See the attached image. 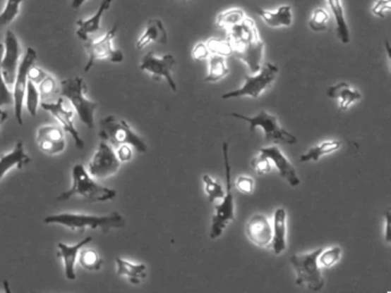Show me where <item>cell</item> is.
I'll return each instance as SVG.
<instances>
[{
    "mask_svg": "<svg viewBox=\"0 0 391 293\" xmlns=\"http://www.w3.org/2000/svg\"><path fill=\"white\" fill-rule=\"evenodd\" d=\"M232 55L247 66L251 73H257L262 68L264 42L257 30L256 23L245 16L240 23L227 31Z\"/></svg>",
    "mask_w": 391,
    "mask_h": 293,
    "instance_id": "obj_1",
    "label": "cell"
},
{
    "mask_svg": "<svg viewBox=\"0 0 391 293\" xmlns=\"http://www.w3.org/2000/svg\"><path fill=\"white\" fill-rule=\"evenodd\" d=\"M44 223L47 225H60L71 229L73 232H85L86 229H102L107 232L110 229H121L126 226L124 218L114 211L107 216H92V214L64 213L52 214L47 216L44 219Z\"/></svg>",
    "mask_w": 391,
    "mask_h": 293,
    "instance_id": "obj_2",
    "label": "cell"
},
{
    "mask_svg": "<svg viewBox=\"0 0 391 293\" xmlns=\"http://www.w3.org/2000/svg\"><path fill=\"white\" fill-rule=\"evenodd\" d=\"M73 197H82L89 203L107 201L116 197V190L110 189L97 182L82 164H76L71 170V188L60 194L56 201H67Z\"/></svg>",
    "mask_w": 391,
    "mask_h": 293,
    "instance_id": "obj_3",
    "label": "cell"
},
{
    "mask_svg": "<svg viewBox=\"0 0 391 293\" xmlns=\"http://www.w3.org/2000/svg\"><path fill=\"white\" fill-rule=\"evenodd\" d=\"M60 95L66 99L88 128H95V113L98 104L86 98V84L82 77L64 80L60 84Z\"/></svg>",
    "mask_w": 391,
    "mask_h": 293,
    "instance_id": "obj_4",
    "label": "cell"
},
{
    "mask_svg": "<svg viewBox=\"0 0 391 293\" xmlns=\"http://www.w3.org/2000/svg\"><path fill=\"white\" fill-rule=\"evenodd\" d=\"M101 131L99 137L102 140L107 141L112 146L128 144L138 153H146L147 144L144 139L133 131L124 119L116 118L115 116H107L100 122Z\"/></svg>",
    "mask_w": 391,
    "mask_h": 293,
    "instance_id": "obj_5",
    "label": "cell"
},
{
    "mask_svg": "<svg viewBox=\"0 0 391 293\" xmlns=\"http://www.w3.org/2000/svg\"><path fill=\"white\" fill-rule=\"evenodd\" d=\"M224 165H225V174H227V194L222 199V203L215 208V213L211 220L210 236L211 239H216L223 235L224 230L227 229L229 223L236 219V205L233 197V183L231 180V163H229V144H223Z\"/></svg>",
    "mask_w": 391,
    "mask_h": 293,
    "instance_id": "obj_6",
    "label": "cell"
},
{
    "mask_svg": "<svg viewBox=\"0 0 391 293\" xmlns=\"http://www.w3.org/2000/svg\"><path fill=\"white\" fill-rule=\"evenodd\" d=\"M323 249L309 254H294L291 258V263L296 273L297 285H306L309 290L318 292L324 287V278L321 274L320 266L318 265V256Z\"/></svg>",
    "mask_w": 391,
    "mask_h": 293,
    "instance_id": "obj_7",
    "label": "cell"
},
{
    "mask_svg": "<svg viewBox=\"0 0 391 293\" xmlns=\"http://www.w3.org/2000/svg\"><path fill=\"white\" fill-rule=\"evenodd\" d=\"M231 116L234 118L242 119L249 123V130L254 132L257 127H260L264 131L266 142H279V144H297V137L286 131L284 127L279 125L278 119L275 115L267 113L266 110H260L255 116H247L239 113H231Z\"/></svg>",
    "mask_w": 391,
    "mask_h": 293,
    "instance_id": "obj_8",
    "label": "cell"
},
{
    "mask_svg": "<svg viewBox=\"0 0 391 293\" xmlns=\"http://www.w3.org/2000/svg\"><path fill=\"white\" fill-rule=\"evenodd\" d=\"M278 73V66L269 62L264 67L260 68V70L254 76H245V82L242 87L236 91L227 92L222 95V99L229 100V99L242 98V96L260 98L266 89L271 87Z\"/></svg>",
    "mask_w": 391,
    "mask_h": 293,
    "instance_id": "obj_9",
    "label": "cell"
},
{
    "mask_svg": "<svg viewBox=\"0 0 391 293\" xmlns=\"http://www.w3.org/2000/svg\"><path fill=\"white\" fill-rule=\"evenodd\" d=\"M117 31H119V22H116L115 25L112 27V29L104 35V37H101L99 39L85 40L86 52L89 55V60L86 63L84 71L89 73L91 70V68L95 66V61L98 60H108V61L114 62V63H121L124 60V55H123L121 49H114L113 40L116 36Z\"/></svg>",
    "mask_w": 391,
    "mask_h": 293,
    "instance_id": "obj_10",
    "label": "cell"
},
{
    "mask_svg": "<svg viewBox=\"0 0 391 293\" xmlns=\"http://www.w3.org/2000/svg\"><path fill=\"white\" fill-rule=\"evenodd\" d=\"M121 161L115 153L113 146L107 141L101 139L98 149L88 165V172L95 179H107L116 174L121 168Z\"/></svg>",
    "mask_w": 391,
    "mask_h": 293,
    "instance_id": "obj_11",
    "label": "cell"
},
{
    "mask_svg": "<svg viewBox=\"0 0 391 293\" xmlns=\"http://www.w3.org/2000/svg\"><path fill=\"white\" fill-rule=\"evenodd\" d=\"M37 58V53L32 47H29L25 51V56L22 58L21 63L18 64V73H16V82L13 84V104H14V113H16V122L20 125H23L22 111L25 104V89L28 84V71L31 66L35 63Z\"/></svg>",
    "mask_w": 391,
    "mask_h": 293,
    "instance_id": "obj_12",
    "label": "cell"
},
{
    "mask_svg": "<svg viewBox=\"0 0 391 293\" xmlns=\"http://www.w3.org/2000/svg\"><path fill=\"white\" fill-rule=\"evenodd\" d=\"M174 64H176V58L174 55L165 54L159 58L153 52H150L141 60L140 69L150 73L154 80L164 78L172 91L177 92V84L172 77Z\"/></svg>",
    "mask_w": 391,
    "mask_h": 293,
    "instance_id": "obj_13",
    "label": "cell"
},
{
    "mask_svg": "<svg viewBox=\"0 0 391 293\" xmlns=\"http://www.w3.org/2000/svg\"><path fill=\"white\" fill-rule=\"evenodd\" d=\"M40 107L43 108L47 113H51L60 123L64 131L68 132L73 137L75 144H76L78 149H83L85 146V142L80 137V133H78L76 127H75V124H73V107L69 106L62 96H60L58 100L51 101V102L42 101Z\"/></svg>",
    "mask_w": 391,
    "mask_h": 293,
    "instance_id": "obj_14",
    "label": "cell"
},
{
    "mask_svg": "<svg viewBox=\"0 0 391 293\" xmlns=\"http://www.w3.org/2000/svg\"><path fill=\"white\" fill-rule=\"evenodd\" d=\"M21 54V45L18 37L11 29L5 34V43H4V54L1 58V73L4 80L7 85L13 86L16 82V73H18V61Z\"/></svg>",
    "mask_w": 391,
    "mask_h": 293,
    "instance_id": "obj_15",
    "label": "cell"
},
{
    "mask_svg": "<svg viewBox=\"0 0 391 293\" xmlns=\"http://www.w3.org/2000/svg\"><path fill=\"white\" fill-rule=\"evenodd\" d=\"M37 144L44 154L59 155L66 149L64 128L56 125H45L37 132Z\"/></svg>",
    "mask_w": 391,
    "mask_h": 293,
    "instance_id": "obj_16",
    "label": "cell"
},
{
    "mask_svg": "<svg viewBox=\"0 0 391 293\" xmlns=\"http://www.w3.org/2000/svg\"><path fill=\"white\" fill-rule=\"evenodd\" d=\"M260 154L270 159L272 166L278 170L280 177H284L289 186L297 187L300 185L301 179L297 175L296 170L279 146H264V148H260Z\"/></svg>",
    "mask_w": 391,
    "mask_h": 293,
    "instance_id": "obj_17",
    "label": "cell"
},
{
    "mask_svg": "<svg viewBox=\"0 0 391 293\" xmlns=\"http://www.w3.org/2000/svg\"><path fill=\"white\" fill-rule=\"evenodd\" d=\"M246 234L257 247H270L272 242V223L264 214H255L246 225Z\"/></svg>",
    "mask_w": 391,
    "mask_h": 293,
    "instance_id": "obj_18",
    "label": "cell"
},
{
    "mask_svg": "<svg viewBox=\"0 0 391 293\" xmlns=\"http://www.w3.org/2000/svg\"><path fill=\"white\" fill-rule=\"evenodd\" d=\"M91 236H88V237L76 243V244L68 245L66 244V243H62V242L58 243V254H56V256H58L59 258H61L62 261H64V274H66V278H67L69 281L76 280L75 265H76L77 258H78L80 249L86 247V245L91 243Z\"/></svg>",
    "mask_w": 391,
    "mask_h": 293,
    "instance_id": "obj_19",
    "label": "cell"
},
{
    "mask_svg": "<svg viewBox=\"0 0 391 293\" xmlns=\"http://www.w3.org/2000/svg\"><path fill=\"white\" fill-rule=\"evenodd\" d=\"M30 162L31 157L25 153L23 142L18 141L12 151L0 156V181L13 168L21 170Z\"/></svg>",
    "mask_w": 391,
    "mask_h": 293,
    "instance_id": "obj_20",
    "label": "cell"
},
{
    "mask_svg": "<svg viewBox=\"0 0 391 293\" xmlns=\"http://www.w3.org/2000/svg\"><path fill=\"white\" fill-rule=\"evenodd\" d=\"M150 43L162 44V45L168 43V32L160 18H150L147 21L146 29L144 34L138 38L136 49L141 51Z\"/></svg>",
    "mask_w": 391,
    "mask_h": 293,
    "instance_id": "obj_21",
    "label": "cell"
},
{
    "mask_svg": "<svg viewBox=\"0 0 391 293\" xmlns=\"http://www.w3.org/2000/svg\"><path fill=\"white\" fill-rule=\"evenodd\" d=\"M272 250L275 254H282L287 247V213L286 210L279 208L273 214Z\"/></svg>",
    "mask_w": 391,
    "mask_h": 293,
    "instance_id": "obj_22",
    "label": "cell"
},
{
    "mask_svg": "<svg viewBox=\"0 0 391 293\" xmlns=\"http://www.w3.org/2000/svg\"><path fill=\"white\" fill-rule=\"evenodd\" d=\"M113 1L114 0H102L95 15L91 16L90 18H80V20H77L76 25L78 29H77L76 35L80 39L85 42V40L89 39L90 35L95 34V32H98V31L100 30L102 16H104V13L107 12L108 9L110 8Z\"/></svg>",
    "mask_w": 391,
    "mask_h": 293,
    "instance_id": "obj_23",
    "label": "cell"
},
{
    "mask_svg": "<svg viewBox=\"0 0 391 293\" xmlns=\"http://www.w3.org/2000/svg\"><path fill=\"white\" fill-rule=\"evenodd\" d=\"M256 13L271 27H289L293 23V12L289 5L280 6L275 12L257 7Z\"/></svg>",
    "mask_w": 391,
    "mask_h": 293,
    "instance_id": "obj_24",
    "label": "cell"
},
{
    "mask_svg": "<svg viewBox=\"0 0 391 293\" xmlns=\"http://www.w3.org/2000/svg\"><path fill=\"white\" fill-rule=\"evenodd\" d=\"M327 95L330 99L339 100V109L343 111L361 99V92L352 89L348 82H339L337 85L330 86L327 89Z\"/></svg>",
    "mask_w": 391,
    "mask_h": 293,
    "instance_id": "obj_25",
    "label": "cell"
},
{
    "mask_svg": "<svg viewBox=\"0 0 391 293\" xmlns=\"http://www.w3.org/2000/svg\"><path fill=\"white\" fill-rule=\"evenodd\" d=\"M116 274L121 278H128L130 283L140 284L147 276L145 263H135L123 258H116Z\"/></svg>",
    "mask_w": 391,
    "mask_h": 293,
    "instance_id": "obj_26",
    "label": "cell"
},
{
    "mask_svg": "<svg viewBox=\"0 0 391 293\" xmlns=\"http://www.w3.org/2000/svg\"><path fill=\"white\" fill-rule=\"evenodd\" d=\"M337 23V36L342 44L350 43V31L347 23L342 0H326Z\"/></svg>",
    "mask_w": 391,
    "mask_h": 293,
    "instance_id": "obj_27",
    "label": "cell"
},
{
    "mask_svg": "<svg viewBox=\"0 0 391 293\" xmlns=\"http://www.w3.org/2000/svg\"><path fill=\"white\" fill-rule=\"evenodd\" d=\"M342 146V142L337 140H328L321 142L318 146H312L300 157L301 163L317 162L321 157L335 153Z\"/></svg>",
    "mask_w": 391,
    "mask_h": 293,
    "instance_id": "obj_28",
    "label": "cell"
},
{
    "mask_svg": "<svg viewBox=\"0 0 391 293\" xmlns=\"http://www.w3.org/2000/svg\"><path fill=\"white\" fill-rule=\"evenodd\" d=\"M208 75L205 78V82H215L223 80L229 73L227 63V56L219 54H210L208 58Z\"/></svg>",
    "mask_w": 391,
    "mask_h": 293,
    "instance_id": "obj_29",
    "label": "cell"
},
{
    "mask_svg": "<svg viewBox=\"0 0 391 293\" xmlns=\"http://www.w3.org/2000/svg\"><path fill=\"white\" fill-rule=\"evenodd\" d=\"M82 247L78 254V263L82 266V268L89 270V272H98L102 267L104 260L101 258L98 251L95 249H84Z\"/></svg>",
    "mask_w": 391,
    "mask_h": 293,
    "instance_id": "obj_30",
    "label": "cell"
},
{
    "mask_svg": "<svg viewBox=\"0 0 391 293\" xmlns=\"http://www.w3.org/2000/svg\"><path fill=\"white\" fill-rule=\"evenodd\" d=\"M245 16V12L241 8H229L218 14L216 23H217L218 27L227 31L240 23Z\"/></svg>",
    "mask_w": 391,
    "mask_h": 293,
    "instance_id": "obj_31",
    "label": "cell"
},
{
    "mask_svg": "<svg viewBox=\"0 0 391 293\" xmlns=\"http://www.w3.org/2000/svg\"><path fill=\"white\" fill-rule=\"evenodd\" d=\"M25 0H6L3 12L0 13V30L8 27L21 12V5Z\"/></svg>",
    "mask_w": 391,
    "mask_h": 293,
    "instance_id": "obj_32",
    "label": "cell"
},
{
    "mask_svg": "<svg viewBox=\"0 0 391 293\" xmlns=\"http://www.w3.org/2000/svg\"><path fill=\"white\" fill-rule=\"evenodd\" d=\"M202 181L205 185V195L208 197L209 203H214L216 199H223L227 192L224 190L223 186L215 180L214 177L209 174H203Z\"/></svg>",
    "mask_w": 391,
    "mask_h": 293,
    "instance_id": "obj_33",
    "label": "cell"
},
{
    "mask_svg": "<svg viewBox=\"0 0 391 293\" xmlns=\"http://www.w3.org/2000/svg\"><path fill=\"white\" fill-rule=\"evenodd\" d=\"M36 86L38 92H40V100L44 101V102L54 101L53 99L55 98L56 92H58V84H56L54 77L47 73L45 78Z\"/></svg>",
    "mask_w": 391,
    "mask_h": 293,
    "instance_id": "obj_34",
    "label": "cell"
},
{
    "mask_svg": "<svg viewBox=\"0 0 391 293\" xmlns=\"http://www.w3.org/2000/svg\"><path fill=\"white\" fill-rule=\"evenodd\" d=\"M40 95L37 86L34 82L28 80L27 89H25V102L28 113L32 117L37 116L38 106H40Z\"/></svg>",
    "mask_w": 391,
    "mask_h": 293,
    "instance_id": "obj_35",
    "label": "cell"
},
{
    "mask_svg": "<svg viewBox=\"0 0 391 293\" xmlns=\"http://www.w3.org/2000/svg\"><path fill=\"white\" fill-rule=\"evenodd\" d=\"M330 22V13L325 8H315L310 18L309 27L315 32L327 30Z\"/></svg>",
    "mask_w": 391,
    "mask_h": 293,
    "instance_id": "obj_36",
    "label": "cell"
},
{
    "mask_svg": "<svg viewBox=\"0 0 391 293\" xmlns=\"http://www.w3.org/2000/svg\"><path fill=\"white\" fill-rule=\"evenodd\" d=\"M342 250L339 247H333L326 251H321L318 256V265L323 268H330L339 261Z\"/></svg>",
    "mask_w": 391,
    "mask_h": 293,
    "instance_id": "obj_37",
    "label": "cell"
},
{
    "mask_svg": "<svg viewBox=\"0 0 391 293\" xmlns=\"http://www.w3.org/2000/svg\"><path fill=\"white\" fill-rule=\"evenodd\" d=\"M4 54V44L0 43V107L13 104V93L9 89L1 73V58Z\"/></svg>",
    "mask_w": 391,
    "mask_h": 293,
    "instance_id": "obj_38",
    "label": "cell"
},
{
    "mask_svg": "<svg viewBox=\"0 0 391 293\" xmlns=\"http://www.w3.org/2000/svg\"><path fill=\"white\" fill-rule=\"evenodd\" d=\"M205 44L208 46L210 54L223 55V56H227V58L229 55H232V49H231V45H229V40L227 39L210 38Z\"/></svg>",
    "mask_w": 391,
    "mask_h": 293,
    "instance_id": "obj_39",
    "label": "cell"
},
{
    "mask_svg": "<svg viewBox=\"0 0 391 293\" xmlns=\"http://www.w3.org/2000/svg\"><path fill=\"white\" fill-rule=\"evenodd\" d=\"M251 166H253V168L256 171V173L260 174V175L271 173L273 168L272 164L270 162V159L265 157V156L262 155V154H260V155L253 158V161H251Z\"/></svg>",
    "mask_w": 391,
    "mask_h": 293,
    "instance_id": "obj_40",
    "label": "cell"
},
{
    "mask_svg": "<svg viewBox=\"0 0 391 293\" xmlns=\"http://www.w3.org/2000/svg\"><path fill=\"white\" fill-rule=\"evenodd\" d=\"M236 188L242 194H251L254 192L255 181L253 177H247V175H240L236 177Z\"/></svg>",
    "mask_w": 391,
    "mask_h": 293,
    "instance_id": "obj_41",
    "label": "cell"
},
{
    "mask_svg": "<svg viewBox=\"0 0 391 293\" xmlns=\"http://www.w3.org/2000/svg\"><path fill=\"white\" fill-rule=\"evenodd\" d=\"M391 12V0H376L372 6V13L380 18H385Z\"/></svg>",
    "mask_w": 391,
    "mask_h": 293,
    "instance_id": "obj_42",
    "label": "cell"
},
{
    "mask_svg": "<svg viewBox=\"0 0 391 293\" xmlns=\"http://www.w3.org/2000/svg\"><path fill=\"white\" fill-rule=\"evenodd\" d=\"M210 56V52H209L208 46L205 43H198L194 45L192 49V58L196 61H205L208 60Z\"/></svg>",
    "mask_w": 391,
    "mask_h": 293,
    "instance_id": "obj_43",
    "label": "cell"
},
{
    "mask_svg": "<svg viewBox=\"0 0 391 293\" xmlns=\"http://www.w3.org/2000/svg\"><path fill=\"white\" fill-rule=\"evenodd\" d=\"M46 75H47V73L44 69L32 64L29 71H28V80L34 82L35 85H38L45 78Z\"/></svg>",
    "mask_w": 391,
    "mask_h": 293,
    "instance_id": "obj_44",
    "label": "cell"
},
{
    "mask_svg": "<svg viewBox=\"0 0 391 293\" xmlns=\"http://www.w3.org/2000/svg\"><path fill=\"white\" fill-rule=\"evenodd\" d=\"M117 157H119L121 163L128 162L131 161L132 155H133V150H132V146H128V144H122V146H117L116 150H115Z\"/></svg>",
    "mask_w": 391,
    "mask_h": 293,
    "instance_id": "obj_45",
    "label": "cell"
},
{
    "mask_svg": "<svg viewBox=\"0 0 391 293\" xmlns=\"http://www.w3.org/2000/svg\"><path fill=\"white\" fill-rule=\"evenodd\" d=\"M385 241L390 243L391 242V234H390V221H391V214L390 210L387 211L385 214Z\"/></svg>",
    "mask_w": 391,
    "mask_h": 293,
    "instance_id": "obj_46",
    "label": "cell"
},
{
    "mask_svg": "<svg viewBox=\"0 0 391 293\" xmlns=\"http://www.w3.org/2000/svg\"><path fill=\"white\" fill-rule=\"evenodd\" d=\"M86 1H88V0H73V1H71V7H73V9H76L77 11V9H80Z\"/></svg>",
    "mask_w": 391,
    "mask_h": 293,
    "instance_id": "obj_47",
    "label": "cell"
},
{
    "mask_svg": "<svg viewBox=\"0 0 391 293\" xmlns=\"http://www.w3.org/2000/svg\"><path fill=\"white\" fill-rule=\"evenodd\" d=\"M7 117H8V115H7L6 111H4L0 107V127L4 125V123L6 122Z\"/></svg>",
    "mask_w": 391,
    "mask_h": 293,
    "instance_id": "obj_48",
    "label": "cell"
},
{
    "mask_svg": "<svg viewBox=\"0 0 391 293\" xmlns=\"http://www.w3.org/2000/svg\"><path fill=\"white\" fill-rule=\"evenodd\" d=\"M184 1H187V0H184Z\"/></svg>",
    "mask_w": 391,
    "mask_h": 293,
    "instance_id": "obj_49",
    "label": "cell"
}]
</instances>
